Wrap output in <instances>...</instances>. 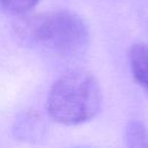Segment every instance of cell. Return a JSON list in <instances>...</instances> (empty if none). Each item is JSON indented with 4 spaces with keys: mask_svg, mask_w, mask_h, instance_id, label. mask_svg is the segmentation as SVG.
Masks as SVG:
<instances>
[{
    "mask_svg": "<svg viewBox=\"0 0 148 148\" xmlns=\"http://www.w3.org/2000/svg\"><path fill=\"white\" fill-rule=\"evenodd\" d=\"M18 37L29 45L60 57L82 53L88 45V29L76 14L54 10L28 17L17 27Z\"/></svg>",
    "mask_w": 148,
    "mask_h": 148,
    "instance_id": "6da1fadb",
    "label": "cell"
},
{
    "mask_svg": "<svg viewBox=\"0 0 148 148\" xmlns=\"http://www.w3.org/2000/svg\"><path fill=\"white\" fill-rule=\"evenodd\" d=\"M102 90L88 72L71 71L50 88L46 110L50 117L64 125H77L94 118L102 106Z\"/></svg>",
    "mask_w": 148,
    "mask_h": 148,
    "instance_id": "7a4b0ae2",
    "label": "cell"
},
{
    "mask_svg": "<svg viewBox=\"0 0 148 148\" xmlns=\"http://www.w3.org/2000/svg\"><path fill=\"white\" fill-rule=\"evenodd\" d=\"M130 66L136 82L148 91V45L135 44L130 50Z\"/></svg>",
    "mask_w": 148,
    "mask_h": 148,
    "instance_id": "3957f363",
    "label": "cell"
},
{
    "mask_svg": "<svg viewBox=\"0 0 148 148\" xmlns=\"http://www.w3.org/2000/svg\"><path fill=\"white\" fill-rule=\"evenodd\" d=\"M126 146L131 148L148 147V131L146 126L139 120H132L125 128Z\"/></svg>",
    "mask_w": 148,
    "mask_h": 148,
    "instance_id": "277c9868",
    "label": "cell"
},
{
    "mask_svg": "<svg viewBox=\"0 0 148 148\" xmlns=\"http://www.w3.org/2000/svg\"><path fill=\"white\" fill-rule=\"evenodd\" d=\"M39 0H0L1 6L13 14H22L31 9Z\"/></svg>",
    "mask_w": 148,
    "mask_h": 148,
    "instance_id": "5b68a950",
    "label": "cell"
}]
</instances>
